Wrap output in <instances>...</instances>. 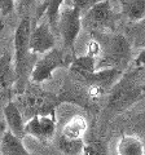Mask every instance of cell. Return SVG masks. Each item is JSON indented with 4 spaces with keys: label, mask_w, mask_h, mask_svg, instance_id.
<instances>
[{
    "label": "cell",
    "mask_w": 145,
    "mask_h": 155,
    "mask_svg": "<svg viewBox=\"0 0 145 155\" xmlns=\"http://www.w3.org/2000/svg\"><path fill=\"white\" fill-rule=\"evenodd\" d=\"M93 39L100 45L96 58V70L105 67H117L124 70L131 60V43L123 34L114 31H95Z\"/></svg>",
    "instance_id": "1"
},
{
    "label": "cell",
    "mask_w": 145,
    "mask_h": 155,
    "mask_svg": "<svg viewBox=\"0 0 145 155\" xmlns=\"http://www.w3.org/2000/svg\"><path fill=\"white\" fill-rule=\"evenodd\" d=\"M31 31V19L29 16L23 17L14 32V76L18 93L26 88L27 79L30 76L31 54L29 48V39Z\"/></svg>",
    "instance_id": "2"
},
{
    "label": "cell",
    "mask_w": 145,
    "mask_h": 155,
    "mask_svg": "<svg viewBox=\"0 0 145 155\" xmlns=\"http://www.w3.org/2000/svg\"><path fill=\"white\" fill-rule=\"evenodd\" d=\"M143 92L144 87L135 79V72L122 75L108 92L109 98L106 110L110 115L122 113L141 98Z\"/></svg>",
    "instance_id": "3"
},
{
    "label": "cell",
    "mask_w": 145,
    "mask_h": 155,
    "mask_svg": "<svg viewBox=\"0 0 145 155\" xmlns=\"http://www.w3.org/2000/svg\"><path fill=\"white\" fill-rule=\"evenodd\" d=\"M113 0H100L83 14L82 26L95 31H114L119 13L114 11Z\"/></svg>",
    "instance_id": "4"
},
{
    "label": "cell",
    "mask_w": 145,
    "mask_h": 155,
    "mask_svg": "<svg viewBox=\"0 0 145 155\" xmlns=\"http://www.w3.org/2000/svg\"><path fill=\"white\" fill-rule=\"evenodd\" d=\"M21 113L25 116H31L36 114H53L56 113V107L60 105L61 100L52 93H47L40 89H23L21 92Z\"/></svg>",
    "instance_id": "5"
},
{
    "label": "cell",
    "mask_w": 145,
    "mask_h": 155,
    "mask_svg": "<svg viewBox=\"0 0 145 155\" xmlns=\"http://www.w3.org/2000/svg\"><path fill=\"white\" fill-rule=\"evenodd\" d=\"M71 60L69 54L66 53V49H57L52 48L48 52L43 53V57L36 61V64L32 66L30 71V80L32 83H43L46 80H49L53 72L61 67H67L70 65Z\"/></svg>",
    "instance_id": "6"
},
{
    "label": "cell",
    "mask_w": 145,
    "mask_h": 155,
    "mask_svg": "<svg viewBox=\"0 0 145 155\" xmlns=\"http://www.w3.org/2000/svg\"><path fill=\"white\" fill-rule=\"evenodd\" d=\"M57 28L61 32L64 48L74 53V44L82 28V14L74 7H66L60 11Z\"/></svg>",
    "instance_id": "7"
},
{
    "label": "cell",
    "mask_w": 145,
    "mask_h": 155,
    "mask_svg": "<svg viewBox=\"0 0 145 155\" xmlns=\"http://www.w3.org/2000/svg\"><path fill=\"white\" fill-rule=\"evenodd\" d=\"M56 133V113L36 114L25 123V134L47 142Z\"/></svg>",
    "instance_id": "8"
},
{
    "label": "cell",
    "mask_w": 145,
    "mask_h": 155,
    "mask_svg": "<svg viewBox=\"0 0 145 155\" xmlns=\"http://www.w3.org/2000/svg\"><path fill=\"white\" fill-rule=\"evenodd\" d=\"M56 45V38L48 21H42L36 23L30 31L29 48L32 54H43Z\"/></svg>",
    "instance_id": "9"
},
{
    "label": "cell",
    "mask_w": 145,
    "mask_h": 155,
    "mask_svg": "<svg viewBox=\"0 0 145 155\" xmlns=\"http://www.w3.org/2000/svg\"><path fill=\"white\" fill-rule=\"evenodd\" d=\"M5 123L8 125V129L12 133H14L18 137L23 138L25 137V122H23V115L21 113L20 107L16 102H8L3 109Z\"/></svg>",
    "instance_id": "10"
},
{
    "label": "cell",
    "mask_w": 145,
    "mask_h": 155,
    "mask_svg": "<svg viewBox=\"0 0 145 155\" xmlns=\"http://www.w3.org/2000/svg\"><path fill=\"white\" fill-rule=\"evenodd\" d=\"M87 128H88V124L84 116L75 115L64 124L60 136L66 140H71V141H79L84 138Z\"/></svg>",
    "instance_id": "11"
},
{
    "label": "cell",
    "mask_w": 145,
    "mask_h": 155,
    "mask_svg": "<svg viewBox=\"0 0 145 155\" xmlns=\"http://www.w3.org/2000/svg\"><path fill=\"white\" fill-rule=\"evenodd\" d=\"M69 69L71 75H74L78 81H82L96 70V58L89 54L74 57L69 65Z\"/></svg>",
    "instance_id": "12"
},
{
    "label": "cell",
    "mask_w": 145,
    "mask_h": 155,
    "mask_svg": "<svg viewBox=\"0 0 145 155\" xmlns=\"http://www.w3.org/2000/svg\"><path fill=\"white\" fill-rule=\"evenodd\" d=\"M0 153L3 155H29L30 151L25 147L21 137H18L11 130H5L0 143Z\"/></svg>",
    "instance_id": "13"
},
{
    "label": "cell",
    "mask_w": 145,
    "mask_h": 155,
    "mask_svg": "<svg viewBox=\"0 0 145 155\" xmlns=\"http://www.w3.org/2000/svg\"><path fill=\"white\" fill-rule=\"evenodd\" d=\"M120 5V13L130 22L145 18V0H117Z\"/></svg>",
    "instance_id": "14"
},
{
    "label": "cell",
    "mask_w": 145,
    "mask_h": 155,
    "mask_svg": "<svg viewBox=\"0 0 145 155\" xmlns=\"http://www.w3.org/2000/svg\"><path fill=\"white\" fill-rule=\"evenodd\" d=\"M117 151L119 155H144V142L135 134H124L120 137Z\"/></svg>",
    "instance_id": "15"
},
{
    "label": "cell",
    "mask_w": 145,
    "mask_h": 155,
    "mask_svg": "<svg viewBox=\"0 0 145 155\" xmlns=\"http://www.w3.org/2000/svg\"><path fill=\"white\" fill-rule=\"evenodd\" d=\"M65 0H46L38 9V14H36V19L40 18L43 14L47 17L48 23L51 25L52 30L57 28V22H59V16H60V11L61 7L64 4Z\"/></svg>",
    "instance_id": "16"
},
{
    "label": "cell",
    "mask_w": 145,
    "mask_h": 155,
    "mask_svg": "<svg viewBox=\"0 0 145 155\" xmlns=\"http://www.w3.org/2000/svg\"><path fill=\"white\" fill-rule=\"evenodd\" d=\"M16 80L14 69L12 67L11 53H5L0 57V92L5 91Z\"/></svg>",
    "instance_id": "17"
},
{
    "label": "cell",
    "mask_w": 145,
    "mask_h": 155,
    "mask_svg": "<svg viewBox=\"0 0 145 155\" xmlns=\"http://www.w3.org/2000/svg\"><path fill=\"white\" fill-rule=\"evenodd\" d=\"M130 43L133 41L135 47H145V18L136 22H131V26L127 28Z\"/></svg>",
    "instance_id": "18"
},
{
    "label": "cell",
    "mask_w": 145,
    "mask_h": 155,
    "mask_svg": "<svg viewBox=\"0 0 145 155\" xmlns=\"http://www.w3.org/2000/svg\"><path fill=\"white\" fill-rule=\"evenodd\" d=\"M83 146H84L83 140L71 141V140H66L61 137V136L59 137V147L64 154H82Z\"/></svg>",
    "instance_id": "19"
},
{
    "label": "cell",
    "mask_w": 145,
    "mask_h": 155,
    "mask_svg": "<svg viewBox=\"0 0 145 155\" xmlns=\"http://www.w3.org/2000/svg\"><path fill=\"white\" fill-rule=\"evenodd\" d=\"M100 0H71V5L76 8L80 12V14H83L88 11L91 7H93L96 3H99Z\"/></svg>",
    "instance_id": "20"
},
{
    "label": "cell",
    "mask_w": 145,
    "mask_h": 155,
    "mask_svg": "<svg viewBox=\"0 0 145 155\" xmlns=\"http://www.w3.org/2000/svg\"><path fill=\"white\" fill-rule=\"evenodd\" d=\"M106 153V150L103 149V146H101L100 143H96V142H89V143H84L83 146V151H82V154H104Z\"/></svg>",
    "instance_id": "21"
},
{
    "label": "cell",
    "mask_w": 145,
    "mask_h": 155,
    "mask_svg": "<svg viewBox=\"0 0 145 155\" xmlns=\"http://www.w3.org/2000/svg\"><path fill=\"white\" fill-rule=\"evenodd\" d=\"M16 5V0H0V13L2 16H8L11 14Z\"/></svg>",
    "instance_id": "22"
},
{
    "label": "cell",
    "mask_w": 145,
    "mask_h": 155,
    "mask_svg": "<svg viewBox=\"0 0 145 155\" xmlns=\"http://www.w3.org/2000/svg\"><path fill=\"white\" fill-rule=\"evenodd\" d=\"M16 2L18 4V11L26 12L32 7V4L35 3V0H16Z\"/></svg>",
    "instance_id": "23"
},
{
    "label": "cell",
    "mask_w": 145,
    "mask_h": 155,
    "mask_svg": "<svg viewBox=\"0 0 145 155\" xmlns=\"http://www.w3.org/2000/svg\"><path fill=\"white\" fill-rule=\"evenodd\" d=\"M135 65L137 67H141V66H145V48H143L140 53L137 54V57L135 58Z\"/></svg>",
    "instance_id": "24"
}]
</instances>
